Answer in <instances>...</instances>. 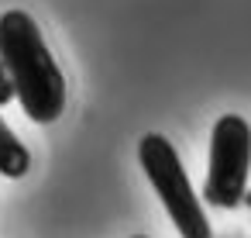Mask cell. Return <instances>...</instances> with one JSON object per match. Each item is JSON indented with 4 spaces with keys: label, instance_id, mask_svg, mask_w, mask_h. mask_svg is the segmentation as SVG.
Instances as JSON below:
<instances>
[{
    "label": "cell",
    "instance_id": "7",
    "mask_svg": "<svg viewBox=\"0 0 251 238\" xmlns=\"http://www.w3.org/2000/svg\"><path fill=\"white\" fill-rule=\"evenodd\" d=\"M134 238H145V235H134Z\"/></svg>",
    "mask_w": 251,
    "mask_h": 238
},
{
    "label": "cell",
    "instance_id": "1",
    "mask_svg": "<svg viewBox=\"0 0 251 238\" xmlns=\"http://www.w3.org/2000/svg\"><path fill=\"white\" fill-rule=\"evenodd\" d=\"M0 62H4L21 111L35 124H52L66 111V76L28 11L0 14Z\"/></svg>",
    "mask_w": 251,
    "mask_h": 238
},
{
    "label": "cell",
    "instance_id": "6",
    "mask_svg": "<svg viewBox=\"0 0 251 238\" xmlns=\"http://www.w3.org/2000/svg\"><path fill=\"white\" fill-rule=\"evenodd\" d=\"M241 204H248V207H251V190H248V193H244V200H241Z\"/></svg>",
    "mask_w": 251,
    "mask_h": 238
},
{
    "label": "cell",
    "instance_id": "2",
    "mask_svg": "<svg viewBox=\"0 0 251 238\" xmlns=\"http://www.w3.org/2000/svg\"><path fill=\"white\" fill-rule=\"evenodd\" d=\"M138 162L151 183V190L158 193L172 228L179 231V238H213L210 217L189 183V173L179 159V152L172 149V142L158 131H148L138 142Z\"/></svg>",
    "mask_w": 251,
    "mask_h": 238
},
{
    "label": "cell",
    "instance_id": "5",
    "mask_svg": "<svg viewBox=\"0 0 251 238\" xmlns=\"http://www.w3.org/2000/svg\"><path fill=\"white\" fill-rule=\"evenodd\" d=\"M11 100H14V87H11V76H7L4 62H0V107L11 104Z\"/></svg>",
    "mask_w": 251,
    "mask_h": 238
},
{
    "label": "cell",
    "instance_id": "4",
    "mask_svg": "<svg viewBox=\"0 0 251 238\" xmlns=\"http://www.w3.org/2000/svg\"><path fill=\"white\" fill-rule=\"evenodd\" d=\"M28 169H31V152H28L25 142L11 131V124L0 118V176L21 179Z\"/></svg>",
    "mask_w": 251,
    "mask_h": 238
},
{
    "label": "cell",
    "instance_id": "3",
    "mask_svg": "<svg viewBox=\"0 0 251 238\" xmlns=\"http://www.w3.org/2000/svg\"><path fill=\"white\" fill-rule=\"evenodd\" d=\"M251 176V124L241 114H224L210 135V162L203 179V197L213 207L234 210L248 193Z\"/></svg>",
    "mask_w": 251,
    "mask_h": 238
}]
</instances>
